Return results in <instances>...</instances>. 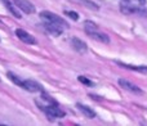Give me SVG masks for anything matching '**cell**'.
<instances>
[{
	"label": "cell",
	"mask_w": 147,
	"mask_h": 126,
	"mask_svg": "<svg viewBox=\"0 0 147 126\" xmlns=\"http://www.w3.org/2000/svg\"><path fill=\"white\" fill-rule=\"evenodd\" d=\"M116 64L121 66V67L127 68V70H133V71H137V72L147 73V66H133V64H127V63L117 62V61H116Z\"/></svg>",
	"instance_id": "8fae6325"
},
{
	"label": "cell",
	"mask_w": 147,
	"mask_h": 126,
	"mask_svg": "<svg viewBox=\"0 0 147 126\" xmlns=\"http://www.w3.org/2000/svg\"><path fill=\"white\" fill-rule=\"evenodd\" d=\"M71 45H72V48L75 49L78 53H81V54H84L86 50H88V46H86V44L84 43L83 40H80V39H78V38H74L72 40H71Z\"/></svg>",
	"instance_id": "ba28073f"
},
{
	"label": "cell",
	"mask_w": 147,
	"mask_h": 126,
	"mask_svg": "<svg viewBox=\"0 0 147 126\" xmlns=\"http://www.w3.org/2000/svg\"><path fill=\"white\" fill-rule=\"evenodd\" d=\"M119 85L121 86L123 89H125V90L130 91V93L136 94V95H142L143 91L141 88H138L137 85H134L133 82H130V81L125 80V78H119Z\"/></svg>",
	"instance_id": "277c9868"
},
{
	"label": "cell",
	"mask_w": 147,
	"mask_h": 126,
	"mask_svg": "<svg viewBox=\"0 0 147 126\" xmlns=\"http://www.w3.org/2000/svg\"><path fill=\"white\" fill-rule=\"evenodd\" d=\"M40 17H41V19H43L44 22L54 23V25L59 26V27H62V28H67V27H69V25H67L66 21H65L62 17L57 15L56 13H52V12H48V10H44V12L40 13Z\"/></svg>",
	"instance_id": "6da1fadb"
},
{
	"label": "cell",
	"mask_w": 147,
	"mask_h": 126,
	"mask_svg": "<svg viewBox=\"0 0 147 126\" xmlns=\"http://www.w3.org/2000/svg\"><path fill=\"white\" fill-rule=\"evenodd\" d=\"M65 14L69 15V17L71 18V19H74V21H78L79 19V14L76 12H72V10H66V12H65Z\"/></svg>",
	"instance_id": "e0dca14e"
},
{
	"label": "cell",
	"mask_w": 147,
	"mask_h": 126,
	"mask_svg": "<svg viewBox=\"0 0 147 126\" xmlns=\"http://www.w3.org/2000/svg\"><path fill=\"white\" fill-rule=\"evenodd\" d=\"M8 77L10 78V80L13 81V82L16 84V85H18V86H21V88H22L23 86V81L21 80L20 77H18V76H16L14 73H12V72H8Z\"/></svg>",
	"instance_id": "9a60e30c"
},
{
	"label": "cell",
	"mask_w": 147,
	"mask_h": 126,
	"mask_svg": "<svg viewBox=\"0 0 147 126\" xmlns=\"http://www.w3.org/2000/svg\"><path fill=\"white\" fill-rule=\"evenodd\" d=\"M16 35H17V38L20 39L21 41H23V43L26 44H36V39L34 38L32 35H30V34L27 32V31L22 30V28H18V30H16Z\"/></svg>",
	"instance_id": "8992f818"
},
{
	"label": "cell",
	"mask_w": 147,
	"mask_h": 126,
	"mask_svg": "<svg viewBox=\"0 0 147 126\" xmlns=\"http://www.w3.org/2000/svg\"><path fill=\"white\" fill-rule=\"evenodd\" d=\"M141 1H142V3H145V0H141Z\"/></svg>",
	"instance_id": "d6986e66"
},
{
	"label": "cell",
	"mask_w": 147,
	"mask_h": 126,
	"mask_svg": "<svg viewBox=\"0 0 147 126\" xmlns=\"http://www.w3.org/2000/svg\"><path fill=\"white\" fill-rule=\"evenodd\" d=\"M84 30H85L86 34H90L94 32V31H98V26L94 22H92V21H85L84 22Z\"/></svg>",
	"instance_id": "4fadbf2b"
},
{
	"label": "cell",
	"mask_w": 147,
	"mask_h": 126,
	"mask_svg": "<svg viewBox=\"0 0 147 126\" xmlns=\"http://www.w3.org/2000/svg\"><path fill=\"white\" fill-rule=\"evenodd\" d=\"M44 26H45V28L52 34V35L58 36V35H61V34H62V27H59V26L54 25V23H48V22H45V25H44Z\"/></svg>",
	"instance_id": "7c38bea8"
},
{
	"label": "cell",
	"mask_w": 147,
	"mask_h": 126,
	"mask_svg": "<svg viewBox=\"0 0 147 126\" xmlns=\"http://www.w3.org/2000/svg\"><path fill=\"white\" fill-rule=\"evenodd\" d=\"M76 107H78L79 111H80L86 119H94V117H96V112H94L90 107L85 106V104H81V103H78Z\"/></svg>",
	"instance_id": "9c48e42d"
},
{
	"label": "cell",
	"mask_w": 147,
	"mask_h": 126,
	"mask_svg": "<svg viewBox=\"0 0 147 126\" xmlns=\"http://www.w3.org/2000/svg\"><path fill=\"white\" fill-rule=\"evenodd\" d=\"M78 80L80 81L81 84H84V85H88V86H93V82H92L90 80H88L86 77H84V76H79Z\"/></svg>",
	"instance_id": "ac0fdd59"
},
{
	"label": "cell",
	"mask_w": 147,
	"mask_h": 126,
	"mask_svg": "<svg viewBox=\"0 0 147 126\" xmlns=\"http://www.w3.org/2000/svg\"><path fill=\"white\" fill-rule=\"evenodd\" d=\"M120 10H121V13H124V14H127V15L137 14V15H142V17H147V10L141 7H133V5H129V4H121Z\"/></svg>",
	"instance_id": "3957f363"
},
{
	"label": "cell",
	"mask_w": 147,
	"mask_h": 126,
	"mask_svg": "<svg viewBox=\"0 0 147 126\" xmlns=\"http://www.w3.org/2000/svg\"><path fill=\"white\" fill-rule=\"evenodd\" d=\"M22 88L25 89V90H27V91H31V93H36V91L43 90L40 84H38L36 81H34V80H25L23 81Z\"/></svg>",
	"instance_id": "52a82bcc"
},
{
	"label": "cell",
	"mask_w": 147,
	"mask_h": 126,
	"mask_svg": "<svg viewBox=\"0 0 147 126\" xmlns=\"http://www.w3.org/2000/svg\"><path fill=\"white\" fill-rule=\"evenodd\" d=\"M39 107L45 112L47 116L49 117V120H54V119H58V117L65 116V112L62 111L61 108H58L57 106H52V104H49V106H40V104H39Z\"/></svg>",
	"instance_id": "7a4b0ae2"
},
{
	"label": "cell",
	"mask_w": 147,
	"mask_h": 126,
	"mask_svg": "<svg viewBox=\"0 0 147 126\" xmlns=\"http://www.w3.org/2000/svg\"><path fill=\"white\" fill-rule=\"evenodd\" d=\"M89 36H90L92 39H94V40L99 41V43H103V44H109L110 43V38L106 35V34L103 32H99V31H94V32H90L88 34Z\"/></svg>",
	"instance_id": "30bf717a"
},
{
	"label": "cell",
	"mask_w": 147,
	"mask_h": 126,
	"mask_svg": "<svg viewBox=\"0 0 147 126\" xmlns=\"http://www.w3.org/2000/svg\"><path fill=\"white\" fill-rule=\"evenodd\" d=\"M13 3L16 4V7L20 8L26 14H32V13H35V5L31 1H28V0H13Z\"/></svg>",
	"instance_id": "5b68a950"
},
{
	"label": "cell",
	"mask_w": 147,
	"mask_h": 126,
	"mask_svg": "<svg viewBox=\"0 0 147 126\" xmlns=\"http://www.w3.org/2000/svg\"><path fill=\"white\" fill-rule=\"evenodd\" d=\"M3 1H4V4H5V8H7L8 10H9L10 13H12L13 15H14V17H17V18H21V15H20V13L17 12V10L14 9V8H13V5L10 4L9 1H8V0H3Z\"/></svg>",
	"instance_id": "5bb4252c"
},
{
	"label": "cell",
	"mask_w": 147,
	"mask_h": 126,
	"mask_svg": "<svg viewBox=\"0 0 147 126\" xmlns=\"http://www.w3.org/2000/svg\"><path fill=\"white\" fill-rule=\"evenodd\" d=\"M79 1H81L83 4H85V7L90 8V9H93V10H98L99 9L98 5H97L96 3H93V1H89V0H79Z\"/></svg>",
	"instance_id": "2e32d148"
},
{
	"label": "cell",
	"mask_w": 147,
	"mask_h": 126,
	"mask_svg": "<svg viewBox=\"0 0 147 126\" xmlns=\"http://www.w3.org/2000/svg\"><path fill=\"white\" fill-rule=\"evenodd\" d=\"M125 1H128V0H125Z\"/></svg>",
	"instance_id": "ffe728a7"
}]
</instances>
